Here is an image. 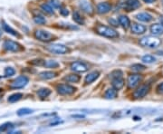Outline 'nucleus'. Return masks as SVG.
Here are the masks:
<instances>
[{"label":"nucleus","instance_id":"1","mask_svg":"<svg viewBox=\"0 0 163 134\" xmlns=\"http://www.w3.org/2000/svg\"><path fill=\"white\" fill-rule=\"evenodd\" d=\"M139 43L141 46L148 47V48H156L160 44L161 41L159 38H156L153 36H145V37H142L139 41Z\"/></svg>","mask_w":163,"mask_h":134},{"label":"nucleus","instance_id":"2","mask_svg":"<svg viewBox=\"0 0 163 134\" xmlns=\"http://www.w3.org/2000/svg\"><path fill=\"white\" fill-rule=\"evenodd\" d=\"M96 31L99 34L108 38H117L119 36L118 33L113 28L106 26V25H98L96 28Z\"/></svg>","mask_w":163,"mask_h":134},{"label":"nucleus","instance_id":"3","mask_svg":"<svg viewBox=\"0 0 163 134\" xmlns=\"http://www.w3.org/2000/svg\"><path fill=\"white\" fill-rule=\"evenodd\" d=\"M34 37L37 40L43 41V42H50L55 38V36L52 33L46 30H36L34 32Z\"/></svg>","mask_w":163,"mask_h":134},{"label":"nucleus","instance_id":"4","mask_svg":"<svg viewBox=\"0 0 163 134\" xmlns=\"http://www.w3.org/2000/svg\"><path fill=\"white\" fill-rule=\"evenodd\" d=\"M47 50L55 55H64L68 52V48L61 43H53L47 46Z\"/></svg>","mask_w":163,"mask_h":134},{"label":"nucleus","instance_id":"5","mask_svg":"<svg viewBox=\"0 0 163 134\" xmlns=\"http://www.w3.org/2000/svg\"><path fill=\"white\" fill-rule=\"evenodd\" d=\"M4 47L5 49H7V51H11V52H19L21 50H23V47L21 44H19L18 43L12 41V40H6L4 42Z\"/></svg>","mask_w":163,"mask_h":134},{"label":"nucleus","instance_id":"6","mask_svg":"<svg viewBox=\"0 0 163 134\" xmlns=\"http://www.w3.org/2000/svg\"><path fill=\"white\" fill-rule=\"evenodd\" d=\"M75 91H76V88L69 84L63 83L57 86V92L58 94L62 95H70V94H73Z\"/></svg>","mask_w":163,"mask_h":134},{"label":"nucleus","instance_id":"7","mask_svg":"<svg viewBox=\"0 0 163 134\" xmlns=\"http://www.w3.org/2000/svg\"><path fill=\"white\" fill-rule=\"evenodd\" d=\"M150 91V86L147 85V84H143V85H141L137 90L134 92L133 94V97L137 98V99H140V98H143L145 97L148 93Z\"/></svg>","mask_w":163,"mask_h":134},{"label":"nucleus","instance_id":"8","mask_svg":"<svg viewBox=\"0 0 163 134\" xmlns=\"http://www.w3.org/2000/svg\"><path fill=\"white\" fill-rule=\"evenodd\" d=\"M142 80V76L140 74H132L128 77L127 80V85L130 89L136 87Z\"/></svg>","mask_w":163,"mask_h":134},{"label":"nucleus","instance_id":"9","mask_svg":"<svg viewBox=\"0 0 163 134\" xmlns=\"http://www.w3.org/2000/svg\"><path fill=\"white\" fill-rule=\"evenodd\" d=\"M28 82H29V80H28V78L26 76H24V75L19 76L12 82V88H14V89L23 88L28 83Z\"/></svg>","mask_w":163,"mask_h":134},{"label":"nucleus","instance_id":"10","mask_svg":"<svg viewBox=\"0 0 163 134\" xmlns=\"http://www.w3.org/2000/svg\"><path fill=\"white\" fill-rule=\"evenodd\" d=\"M71 69L76 73H84L88 70V66L82 62H74L71 64Z\"/></svg>","mask_w":163,"mask_h":134},{"label":"nucleus","instance_id":"11","mask_svg":"<svg viewBox=\"0 0 163 134\" xmlns=\"http://www.w3.org/2000/svg\"><path fill=\"white\" fill-rule=\"evenodd\" d=\"M141 7V3L139 0H126L124 8L127 11H133Z\"/></svg>","mask_w":163,"mask_h":134},{"label":"nucleus","instance_id":"12","mask_svg":"<svg viewBox=\"0 0 163 134\" xmlns=\"http://www.w3.org/2000/svg\"><path fill=\"white\" fill-rule=\"evenodd\" d=\"M131 30H132V33H133L135 34H144L146 32L147 28L143 25H140V24H137V23H133L131 25Z\"/></svg>","mask_w":163,"mask_h":134},{"label":"nucleus","instance_id":"13","mask_svg":"<svg viewBox=\"0 0 163 134\" xmlns=\"http://www.w3.org/2000/svg\"><path fill=\"white\" fill-rule=\"evenodd\" d=\"M111 6L107 3V2H102V3H99L97 6V12L99 14H107L111 11Z\"/></svg>","mask_w":163,"mask_h":134},{"label":"nucleus","instance_id":"14","mask_svg":"<svg viewBox=\"0 0 163 134\" xmlns=\"http://www.w3.org/2000/svg\"><path fill=\"white\" fill-rule=\"evenodd\" d=\"M150 32L151 34L155 35H160L163 34V25L161 24H154L150 26Z\"/></svg>","mask_w":163,"mask_h":134},{"label":"nucleus","instance_id":"15","mask_svg":"<svg viewBox=\"0 0 163 134\" xmlns=\"http://www.w3.org/2000/svg\"><path fill=\"white\" fill-rule=\"evenodd\" d=\"M99 75H100V73H99V72H97V71H94V72L90 73H89L88 75H86V77H85V80H84L85 83H86V84H90V83L93 82L99 77Z\"/></svg>","mask_w":163,"mask_h":134},{"label":"nucleus","instance_id":"16","mask_svg":"<svg viewBox=\"0 0 163 134\" xmlns=\"http://www.w3.org/2000/svg\"><path fill=\"white\" fill-rule=\"evenodd\" d=\"M119 23L124 29H128L131 26V20L126 16H120L119 17Z\"/></svg>","mask_w":163,"mask_h":134},{"label":"nucleus","instance_id":"17","mask_svg":"<svg viewBox=\"0 0 163 134\" xmlns=\"http://www.w3.org/2000/svg\"><path fill=\"white\" fill-rule=\"evenodd\" d=\"M136 18L140 21H142V22H150L153 17L151 15H150L149 13H146V12H143V13H140L136 16Z\"/></svg>","mask_w":163,"mask_h":134},{"label":"nucleus","instance_id":"18","mask_svg":"<svg viewBox=\"0 0 163 134\" xmlns=\"http://www.w3.org/2000/svg\"><path fill=\"white\" fill-rule=\"evenodd\" d=\"M112 86L113 88H115L116 90H120V89L124 86V80L121 77H118V78H114L112 80Z\"/></svg>","mask_w":163,"mask_h":134},{"label":"nucleus","instance_id":"19","mask_svg":"<svg viewBox=\"0 0 163 134\" xmlns=\"http://www.w3.org/2000/svg\"><path fill=\"white\" fill-rule=\"evenodd\" d=\"M81 77L77 74H68L67 76H65L64 78V80L67 82H71V83H77L80 82Z\"/></svg>","mask_w":163,"mask_h":134},{"label":"nucleus","instance_id":"20","mask_svg":"<svg viewBox=\"0 0 163 134\" xmlns=\"http://www.w3.org/2000/svg\"><path fill=\"white\" fill-rule=\"evenodd\" d=\"M117 94H118V93L115 88H110L104 94V97L106 99H114L117 97Z\"/></svg>","mask_w":163,"mask_h":134},{"label":"nucleus","instance_id":"21","mask_svg":"<svg viewBox=\"0 0 163 134\" xmlns=\"http://www.w3.org/2000/svg\"><path fill=\"white\" fill-rule=\"evenodd\" d=\"M2 26H3V29H4V31H5V32L8 33V34H10L14 35V36H17V37H19L18 33H17L16 30H14L12 27H10L7 24H6L4 21L2 22Z\"/></svg>","mask_w":163,"mask_h":134},{"label":"nucleus","instance_id":"22","mask_svg":"<svg viewBox=\"0 0 163 134\" xmlns=\"http://www.w3.org/2000/svg\"><path fill=\"white\" fill-rule=\"evenodd\" d=\"M80 7H81L82 9H83L84 12H86L87 14H90V15H91V14H93V9L92 6H91L88 2L84 1L83 3H81Z\"/></svg>","mask_w":163,"mask_h":134},{"label":"nucleus","instance_id":"23","mask_svg":"<svg viewBox=\"0 0 163 134\" xmlns=\"http://www.w3.org/2000/svg\"><path fill=\"white\" fill-rule=\"evenodd\" d=\"M56 76V73L51 71H46V72H42L40 73V78L45 79V80H48V79H52L54 77Z\"/></svg>","mask_w":163,"mask_h":134},{"label":"nucleus","instance_id":"24","mask_svg":"<svg viewBox=\"0 0 163 134\" xmlns=\"http://www.w3.org/2000/svg\"><path fill=\"white\" fill-rule=\"evenodd\" d=\"M41 9L43 10L47 15H53L54 14V7H52L48 3H45L41 5Z\"/></svg>","mask_w":163,"mask_h":134},{"label":"nucleus","instance_id":"25","mask_svg":"<svg viewBox=\"0 0 163 134\" xmlns=\"http://www.w3.org/2000/svg\"><path fill=\"white\" fill-rule=\"evenodd\" d=\"M51 94V90L48 88H43V89H40V90L37 92V94L40 98H46L47 96H49Z\"/></svg>","mask_w":163,"mask_h":134},{"label":"nucleus","instance_id":"26","mask_svg":"<svg viewBox=\"0 0 163 134\" xmlns=\"http://www.w3.org/2000/svg\"><path fill=\"white\" fill-rule=\"evenodd\" d=\"M73 19L75 23L79 24V25H84V19L83 18V16H82L80 15L79 12H74L73 13Z\"/></svg>","mask_w":163,"mask_h":134},{"label":"nucleus","instance_id":"27","mask_svg":"<svg viewBox=\"0 0 163 134\" xmlns=\"http://www.w3.org/2000/svg\"><path fill=\"white\" fill-rule=\"evenodd\" d=\"M22 96H23V94H20V93H17V94H12L11 96H9L8 97V102L9 103H16V102H17V101H19L21 98H22Z\"/></svg>","mask_w":163,"mask_h":134},{"label":"nucleus","instance_id":"28","mask_svg":"<svg viewBox=\"0 0 163 134\" xmlns=\"http://www.w3.org/2000/svg\"><path fill=\"white\" fill-rule=\"evenodd\" d=\"M47 68H57L59 67V64L55 61V60H48V61H45V65Z\"/></svg>","mask_w":163,"mask_h":134},{"label":"nucleus","instance_id":"29","mask_svg":"<svg viewBox=\"0 0 163 134\" xmlns=\"http://www.w3.org/2000/svg\"><path fill=\"white\" fill-rule=\"evenodd\" d=\"M34 21L36 24H38V25H44V24H46V18H45L43 16H41V15H36V16H34Z\"/></svg>","mask_w":163,"mask_h":134},{"label":"nucleus","instance_id":"30","mask_svg":"<svg viewBox=\"0 0 163 134\" xmlns=\"http://www.w3.org/2000/svg\"><path fill=\"white\" fill-rule=\"evenodd\" d=\"M141 61L145 64H152L156 61V58L153 57L152 55H144L142 58H141Z\"/></svg>","mask_w":163,"mask_h":134},{"label":"nucleus","instance_id":"31","mask_svg":"<svg viewBox=\"0 0 163 134\" xmlns=\"http://www.w3.org/2000/svg\"><path fill=\"white\" fill-rule=\"evenodd\" d=\"M13 127H14V126H13L12 123H10V122H6V123H4L3 125L0 126V132H1V131L3 132V131L10 130Z\"/></svg>","mask_w":163,"mask_h":134},{"label":"nucleus","instance_id":"32","mask_svg":"<svg viewBox=\"0 0 163 134\" xmlns=\"http://www.w3.org/2000/svg\"><path fill=\"white\" fill-rule=\"evenodd\" d=\"M131 69H132V71H134V72H141V71L145 70V69H146V67H145L144 65H142V64H136L132 65Z\"/></svg>","mask_w":163,"mask_h":134},{"label":"nucleus","instance_id":"33","mask_svg":"<svg viewBox=\"0 0 163 134\" xmlns=\"http://www.w3.org/2000/svg\"><path fill=\"white\" fill-rule=\"evenodd\" d=\"M33 112V111L31 109H27V108H24V109H20L17 111V115L18 116H23V115H27V114H31Z\"/></svg>","mask_w":163,"mask_h":134},{"label":"nucleus","instance_id":"34","mask_svg":"<svg viewBox=\"0 0 163 134\" xmlns=\"http://www.w3.org/2000/svg\"><path fill=\"white\" fill-rule=\"evenodd\" d=\"M16 73V70L12 67H7L5 69V76L8 77V76H12Z\"/></svg>","mask_w":163,"mask_h":134},{"label":"nucleus","instance_id":"35","mask_svg":"<svg viewBox=\"0 0 163 134\" xmlns=\"http://www.w3.org/2000/svg\"><path fill=\"white\" fill-rule=\"evenodd\" d=\"M48 4L54 8H58L60 7V2L58 1V0H50Z\"/></svg>","mask_w":163,"mask_h":134},{"label":"nucleus","instance_id":"36","mask_svg":"<svg viewBox=\"0 0 163 134\" xmlns=\"http://www.w3.org/2000/svg\"><path fill=\"white\" fill-rule=\"evenodd\" d=\"M111 76L113 78H118V77H121L122 76V72L120 70H115L111 73Z\"/></svg>","mask_w":163,"mask_h":134},{"label":"nucleus","instance_id":"37","mask_svg":"<svg viewBox=\"0 0 163 134\" xmlns=\"http://www.w3.org/2000/svg\"><path fill=\"white\" fill-rule=\"evenodd\" d=\"M156 90H157V93H158L159 94H163V82L159 83V84L157 86Z\"/></svg>","mask_w":163,"mask_h":134},{"label":"nucleus","instance_id":"38","mask_svg":"<svg viewBox=\"0 0 163 134\" xmlns=\"http://www.w3.org/2000/svg\"><path fill=\"white\" fill-rule=\"evenodd\" d=\"M60 14L62 15V16H67L68 15H69V11H68V9H66L65 7H62V8H60Z\"/></svg>","mask_w":163,"mask_h":134},{"label":"nucleus","instance_id":"39","mask_svg":"<svg viewBox=\"0 0 163 134\" xmlns=\"http://www.w3.org/2000/svg\"><path fill=\"white\" fill-rule=\"evenodd\" d=\"M109 23H110L111 25H114V26H117V25H118V21H115V20L112 19V18L109 19Z\"/></svg>","mask_w":163,"mask_h":134},{"label":"nucleus","instance_id":"40","mask_svg":"<svg viewBox=\"0 0 163 134\" xmlns=\"http://www.w3.org/2000/svg\"><path fill=\"white\" fill-rule=\"evenodd\" d=\"M143 1L145 3H147V4H151V3H153L155 1V0H143Z\"/></svg>","mask_w":163,"mask_h":134},{"label":"nucleus","instance_id":"41","mask_svg":"<svg viewBox=\"0 0 163 134\" xmlns=\"http://www.w3.org/2000/svg\"><path fill=\"white\" fill-rule=\"evenodd\" d=\"M159 20H160V22H161V25H163V16H161L159 17Z\"/></svg>","mask_w":163,"mask_h":134},{"label":"nucleus","instance_id":"42","mask_svg":"<svg viewBox=\"0 0 163 134\" xmlns=\"http://www.w3.org/2000/svg\"><path fill=\"white\" fill-rule=\"evenodd\" d=\"M0 92H1V89H0Z\"/></svg>","mask_w":163,"mask_h":134},{"label":"nucleus","instance_id":"43","mask_svg":"<svg viewBox=\"0 0 163 134\" xmlns=\"http://www.w3.org/2000/svg\"><path fill=\"white\" fill-rule=\"evenodd\" d=\"M162 4H163V0H162Z\"/></svg>","mask_w":163,"mask_h":134}]
</instances>
